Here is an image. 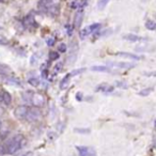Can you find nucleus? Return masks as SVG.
<instances>
[{
    "label": "nucleus",
    "instance_id": "obj_1",
    "mask_svg": "<svg viewBox=\"0 0 156 156\" xmlns=\"http://www.w3.org/2000/svg\"><path fill=\"white\" fill-rule=\"evenodd\" d=\"M24 141V136L22 134H17L14 137H12L8 143L5 145L3 150H5V153L7 154H14L20 149L22 147V143Z\"/></svg>",
    "mask_w": 156,
    "mask_h": 156
},
{
    "label": "nucleus",
    "instance_id": "obj_20",
    "mask_svg": "<svg viewBox=\"0 0 156 156\" xmlns=\"http://www.w3.org/2000/svg\"><path fill=\"white\" fill-rule=\"evenodd\" d=\"M152 91H153V89H152V88H147V89L141 90V91L139 92L138 94H139V95H140V96H147L150 93H151Z\"/></svg>",
    "mask_w": 156,
    "mask_h": 156
},
{
    "label": "nucleus",
    "instance_id": "obj_24",
    "mask_svg": "<svg viewBox=\"0 0 156 156\" xmlns=\"http://www.w3.org/2000/svg\"><path fill=\"white\" fill-rule=\"evenodd\" d=\"M8 43H9V40L5 35L0 34V45H7Z\"/></svg>",
    "mask_w": 156,
    "mask_h": 156
},
{
    "label": "nucleus",
    "instance_id": "obj_22",
    "mask_svg": "<svg viewBox=\"0 0 156 156\" xmlns=\"http://www.w3.org/2000/svg\"><path fill=\"white\" fill-rule=\"evenodd\" d=\"M76 133H79V134H90V128H79L76 127L74 128Z\"/></svg>",
    "mask_w": 156,
    "mask_h": 156
},
{
    "label": "nucleus",
    "instance_id": "obj_4",
    "mask_svg": "<svg viewBox=\"0 0 156 156\" xmlns=\"http://www.w3.org/2000/svg\"><path fill=\"white\" fill-rule=\"evenodd\" d=\"M29 111V107L27 105H20L14 109V115L17 119H26L27 113Z\"/></svg>",
    "mask_w": 156,
    "mask_h": 156
},
{
    "label": "nucleus",
    "instance_id": "obj_21",
    "mask_svg": "<svg viewBox=\"0 0 156 156\" xmlns=\"http://www.w3.org/2000/svg\"><path fill=\"white\" fill-rule=\"evenodd\" d=\"M108 2H109V0H98V10H103L105 7H106Z\"/></svg>",
    "mask_w": 156,
    "mask_h": 156
},
{
    "label": "nucleus",
    "instance_id": "obj_11",
    "mask_svg": "<svg viewBox=\"0 0 156 156\" xmlns=\"http://www.w3.org/2000/svg\"><path fill=\"white\" fill-rule=\"evenodd\" d=\"M69 79H71V75H66V76H64L63 77V79L60 81V89L61 90H64V89H66L67 87H69Z\"/></svg>",
    "mask_w": 156,
    "mask_h": 156
},
{
    "label": "nucleus",
    "instance_id": "obj_7",
    "mask_svg": "<svg viewBox=\"0 0 156 156\" xmlns=\"http://www.w3.org/2000/svg\"><path fill=\"white\" fill-rule=\"evenodd\" d=\"M24 25L28 28H35L37 26V22H35L34 15L32 14H28L26 17L24 18Z\"/></svg>",
    "mask_w": 156,
    "mask_h": 156
},
{
    "label": "nucleus",
    "instance_id": "obj_12",
    "mask_svg": "<svg viewBox=\"0 0 156 156\" xmlns=\"http://www.w3.org/2000/svg\"><path fill=\"white\" fill-rule=\"evenodd\" d=\"M1 98H2V102L5 103V105H8V106L12 103V96L8 91L2 92V96H1Z\"/></svg>",
    "mask_w": 156,
    "mask_h": 156
},
{
    "label": "nucleus",
    "instance_id": "obj_27",
    "mask_svg": "<svg viewBox=\"0 0 156 156\" xmlns=\"http://www.w3.org/2000/svg\"><path fill=\"white\" fill-rule=\"evenodd\" d=\"M46 43H47L48 46H52L55 44V39L54 37H48L47 41H46Z\"/></svg>",
    "mask_w": 156,
    "mask_h": 156
},
{
    "label": "nucleus",
    "instance_id": "obj_13",
    "mask_svg": "<svg viewBox=\"0 0 156 156\" xmlns=\"http://www.w3.org/2000/svg\"><path fill=\"white\" fill-rule=\"evenodd\" d=\"M11 72H12L11 67L5 64H1V63H0V75L7 76V75H9Z\"/></svg>",
    "mask_w": 156,
    "mask_h": 156
},
{
    "label": "nucleus",
    "instance_id": "obj_9",
    "mask_svg": "<svg viewBox=\"0 0 156 156\" xmlns=\"http://www.w3.org/2000/svg\"><path fill=\"white\" fill-rule=\"evenodd\" d=\"M123 39L128 42H140L144 40L143 37H139V35H136V34H133V33H128V34L123 35Z\"/></svg>",
    "mask_w": 156,
    "mask_h": 156
},
{
    "label": "nucleus",
    "instance_id": "obj_29",
    "mask_svg": "<svg viewBox=\"0 0 156 156\" xmlns=\"http://www.w3.org/2000/svg\"><path fill=\"white\" fill-rule=\"evenodd\" d=\"M117 86L120 88H123V89H126L127 88V85L125 83H117Z\"/></svg>",
    "mask_w": 156,
    "mask_h": 156
},
{
    "label": "nucleus",
    "instance_id": "obj_26",
    "mask_svg": "<svg viewBox=\"0 0 156 156\" xmlns=\"http://www.w3.org/2000/svg\"><path fill=\"white\" fill-rule=\"evenodd\" d=\"M58 49H59V51H60V52H65V51H66V49H67V46L65 45L64 43H61L60 45L58 46Z\"/></svg>",
    "mask_w": 156,
    "mask_h": 156
},
{
    "label": "nucleus",
    "instance_id": "obj_34",
    "mask_svg": "<svg viewBox=\"0 0 156 156\" xmlns=\"http://www.w3.org/2000/svg\"><path fill=\"white\" fill-rule=\"evenodd\" d=\"M2 139H3V137H2V136H1V135H0V143L2 142Z\"/></svg>",
    "mask_w": 156,
    "mask_h": 156
},
{
    "label": "nucleus",
    "instance_id": "obj_31",
    "mask_svg": "<svg viewBox=\"0 0 156 156\" xmlns=\"http://www.w3.org/2000/svg\"><path fill=\"white\" fill-rule=\"evenodd\" d=\"M76 98H77L78 101L83 100V93H81V92H78V93L76 94Z\"/></svg>",
    "mask_w": 156,
    "mask_h": 156
},
{
    "label": "nucleus",
    "instance_id": "obj_14",
    "mask_svg": "<svg viewBox=\"0 0 156 156\" xmlns=\"http://www.w3.org/2000/svg\"><path fill=\"white\" fill-rule=\"evenodd\" d=\"M91 33H93V31H92L91 27L88 26V27H86L85 29H83V30L79 32V35H80V39L83 40L85 37H87L89 34H91Z\"/></svg>",
    "mask_w": 156,
    "mask_h": 156
},
{
    "label": "nucleus",
    "instance_id": "obj_30",
    "mask_svg": "<svg viewBox=\"0 0 156 156\" xmlns=\"http://www.w3.org/2000/svg\"><path fill=\"white\" fill-rule=\"evenodd\" d=\"M66 31H67V34L69 35H72V33H73V28L72 27H69V26H66Z\"/></svg>",
    "mask_w": 156,
    "mask_h": 156
},
{
    "label": "nucleus",
    "instance_id": "obj_28",
    "mask_svg": "<svg viewBox=\"0 0 156 156\" xmlns=\"http://www.w3.org/2000/svg\"><path fill=\"white\" fill-rule=\"evenodd\" d=\"M37 55L35 54V55H33L32 57H31V64H35L37 63Z\"/></svg>",
    "mask_w": 156,
    "mask_h": 156
},
{
    "label": "nucleus",
    "instance_id": "obj_16",
    "mask_svg": "<svg viewBox=\"0 0 156 156\" xmlns=\"http://www.w3.org/2000/svg\"><path fill=\"white\" fill-rule=\"evenodd\" d=\"M118 56L121 57H125V58H129V59H134V60H140L141 57L137 56L134 54H129V52H118Z\"/></svg>",
    "mask_w": 156,
    "mask_h": 156
},
{
    "label": "nucleus",
    "instance_id": "obj_32",
    "mask_svg": "<svg viewBox=\"0 0 156 156\" xmlns=\"http://www.w3.org/2000/svg\"><path fill=\"white\" fill-rule=\"evenodd\" d=\"M61 69H62V64H61V63H60V64H58V65H57V66H56V72H58V69H59V71H60Z\"/></svg>",
    "mask_w": 156,
    "mask_h": 156
},
{
    "label": "nucleus",
    "instance_id": "obj_35",
    "mask_svg": "<svg viewBox=\"0 0 156 156\" xmlns=\"http://www.w3.org/2000/svg\"><path fill=\"white\" fill-rule=\"evenodd\" d=\"M1 125H2V124H1V121H0V128H1Z\"/></svg>",
    "mask_w": 156,
    "mask_h": 156
},
{
    "label": "nucleus",
    "instance_id": "obj_33",
    "mask_svg": "<svg viewBox=\"0 0 156 156\" xmlns=\"http://www.w3.org/2000/svg\"><path fill=\"white\" fill-rule=\"evenodd\" d=\"M3 113H5V109H3L2 107H0V117H1Z\"/></svg>",
    "mask_w": 156,
    "mask_h": 156
},
{
    "label": "nucleus",
    "instance_id": "obj_17",
    "mask_svg": "<svg viewBox=\"0 0 156 156\" xmlns=\"http://www.w3.org/2000/svg\"><path fill=\"white\" fill-rule=\"evenodd\" d=\"M91 69L94 72H109L110 71L109 67L105 66V65H95V66H92Z\"/></svg>",
    "mask_w": 156,
    "mask_h": 156
},
{
    "label": "nucleus",
    "instance_id": "obj_23",
    "mask_svg": "<svg viewBox=\"0 0 156 156\" xmlns=\"http://www.w3.org/2000/svg\"><path fill=\"white\" fill-rule=\"evenodd\" d=\"M49 59L51 61H55V60H57V59H59V52L58 51H50Z\"/></svg>",
    "mask_w": 156,
    "mask_h": 156
},
{
    "label": "nucleus",
    "instance_id": "obj_15",
    "mask_svg": "<svg viewBox=\"0 0 156 156\" xmlns=\"http://www.w3.org/2000/svg\"><path fill=\"white\" fill-rule=\"evenodd\" d=\"M96 91H103V92H106V93H108V92H112L113 91V87H112V86L106 85V83H103V85H101L100 87H98Z\"/></svg>",
    "mask_w": 156,
    "mask_h": 156
},
{
    "label": "nucleus",
    "instance_id": "obj_25",
    "mask_svg": "<svg viewBox=\"0 0 156 156\" xmlns=\"http://www.w3.org/2000/svg\"><path fill=\"white\" fill-rule=\"evenodd\" d=\"M85 71H86V69H75V71H73L71 74H69V75H71V76L79 75V74L83 73V72H85Z\"/></svg>",
    "mask_w": 156,
    "mask_h": 156
},
{
    "label": "nucleus",
    "instance_id": "obj_5",
    "mask_svg": "<svg viewBox=\"0 0 156 156\" xmlns=\"http://www.w3.org/2000/svg\"><path fill=\"white\" fill-rule=\"evenodd\" d=\"M79 156H96V153L92 147H76Z\"/></svg>",
    "mask_w": 156,
    "mask_h": 156
},
{
    "label": "nucleus",
    "instance_id": "obj_2",
    "mask_svg": "<svg viewBox=\"0 0 156 156\" xmlns=\"http://www.w3.org/2000/svg\"><path fill=\"white\" fill-rule=\"evenodd\" d=\"M42 117V111L39 107H34L33 106L32 108H29V111L27 113L26 120L30 123H34V122L39 121Z\"/></svg>",
    "mask_w": 156,
    "mask_h": 156
},
{
    "label": "nucleus",
    "instance_id": "obj_8",
    "mask_svg": "<svg viewBox=\"0 0 156 156\" xmlns=\"http://www.w3.org/2000/svg\"><path fill=\"white\" fill-rule=\"evenodd\" d=\"M41 5H42L41 8H43L44 11H47L49 8L54 7V5H60V0H42Z\"/></svg>",
    "mask_w": 156,
    "mask_h": 156
},
{
    "label": "nucleus",
    "instance_id": "obj_18",
    "mask_svg": "<svg viewBox=\"0 0 156 156\" xmlns=\"http://www.w3.org/2000/svg\"><path fill=\"white\" fill-rule=\"evenodd\" d=\"M145 28L149 30H155L156 29V23L154 20H147L145 23Z\"/></svg>",
    "mask_w": 156,
    "mask_h": 156
},
{
    "label": "nucleus",
    "instance_id": "obj_19",
    "mask_svg": "<svg viewBox=\"0 0 156 156\" xmlns=\"http://www.w3.org/2000/svg\"><path fill=\"white\" fill-rule=\"evenodd\" d=\"M28 83H29V85H31L32 87H37V86L40 85L39 78H37V77H31V78H29Z\"/></svg>",
    "mask_w": 156,
    "mask_h": 156
},
{
    "label": "nucleus",
    "instance_id": "obj_10",
    "mask_svg": "<svg viewBox=\"0 0 156 156\" xmlns=\"http://www.w3.org/2000/svg\"><path fill=\"white\" fill-rule=\"evenodd\" d=\"M110 65L115 67H120V69H130V67L135 66V64H132V63L128 62H112L110 63Z\"/></svg>",
    "mask_w": 156,
    "mask_h": 156
},
{
    "label": "nucleus",
    "instance_id": "obj_3",
    "mask_svg": "<svg viewBox=\"0 0 156 156\" xmlns=\"http://www.w3.org/2000/svg\"><path fill=\"white\" fill-rule=\"evenodd\" d=\"M31 103L34 107H43L46 103L45 96L42 93H39V92H35V93H32V96H31Z\"/></svg>",
    "mask_w": 156,
    "mask_h": 156
},
{
    "label": "nucleus",
    "instance_id": "obj_6",
    "mask_svg": "<svg viewBox=\"0 0 156 156\" xmlns=\"http://www.w3.org/2000/svg\"><path fill=\"white\" fill-rule=\"evenodd\" d=\"M83 9H78L75 13V17H74V27L76 28H79L83 24Z\"/></svg>",
    "mask_w": 156,
    "mask_h": 156
}]
</instances>
